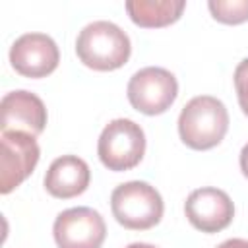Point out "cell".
<instances>
[{
	"label": "cell",
	"instance_id": "cell-7",
	"mask_svg": "<svg viewBox=\"0 0 248 248\" xmlns=\"http://www.w3.org/2000/svg\"><path fill=\"white\" fill-rule=\"evenodd\" d=\"M58 248H101L107 236V225L93 207H70L56 215L52 225Z\"/></svg>",
	"mask_w": 248,
	"mask_h": 248
},
{
	"label": "cell",
	"instance_id": "cell-15",
	"mask_svg": "<svg viewBox=\"0 0 248 248\" xmlns=\"http://www.w3.org/2000/svg\"><path fill=\"white\" fill-rule=\"evenodd\" d=\"M217 248H248V240H244V238H229V240L221 242Z\"/></svg>",
	"mask_w": 248,
	"mask_h": 248
},
{
	"label": "cell",
	"instance_id": "cell-1",
	"mask_svg": "<svg viewBox=\"0 0 248 248\" xmlns=\"http://www.w3.org/2000/svg\"><path fill=\"white\" fill-rule=\"evenodd\" d=\"M132 52L130 37L112 21H91L76 39V54L91 70L110 72L122 68Z\"/></svg>",
	"mask_w": 248,
	"mask_h": 248
},
{
	"label": "cell",
	"instance_id": "cell-14",
	"mask_svg": "<svg viewBox=\"0 0 248 248\" xmlns=\"http://www.w3.org/2000/svg\"><path fill=\"white\" fill-rule=\"evenodd\" d=\"M232 79H234V89H236L238 105H240L242 112L248 116V58L238 62Z\"/></svg>",
	"mask_w": 248,
	"mask_h": 248
},
{
	"label": "cell",
	"instance_id": "cell-11",
	"mask_svg": "<svg viewBox=\"0 0 248 248\" xmlns=\"http://www.w3.org/2000/svg\"><path fill=\"white\" fill-rule=\"evenodd\" d=\"M91 172L87 163L78 155H62L54 159L45 174V188L58 200H70L83 194L89 186Z\"/></svg>",
	"mask_w": 248,
	"mask_h": 248
},
{
	"label": "cell",
	"instance_id": "cell-3",
	"mask_svg": "<svg viewBox=\"0 0 248 248\" xmlns=\"http://www.w3.org/2000/svg\"><path fill=\"white\" fill-rule=\"evenodd\" d=\"M114 219L130 231H147L155 227L165 211L161 194L147 182L130 180L118 184L110 194Z\"/></svg>",
	"mask_w": 248,
	"mask_h": 248
},
{
	"label": "cell",
	"instance_id": "cell-5",
	"mask_svg": "<svg viewBox=\"0 0 248 248\" xmlns=\"http://www.w3.org/2000/svg\"><path fill=\"white\" fill-rule=\"evenodd\" d=\"M126 93L130 105L136 110L147 116H155L170 108L178 95V81L169 70L147 66L130 78Z\"/></svg>",
	"mask_w": 248,
	"mask_h": 248
},
{
	"label": "cell",
	"instance_id": "cell-13",
	"mask_svg": "<svg viewBox=\"0 0 248 248\" xmlns=\"http://www.w3.org/2000/svg\"><path fill=\"white\" fill-rule=\"evenodd\" d=\"M207 8L219 23L238 25L248 21V0H209Z\"/></svg>",
	"mask_w": 248,
	"mask_h": 248
},
{
	"label": "cell",
	"instance_id": "cell-4",
	"mask_svg": "<svg viewBox=\"0 0 248 248\" xmlns=\"http://www.w3.org/2000/svg\"><path fill=\"white\" fill-rule=\"evenodd\" d=\"M145 153V134L140 124L130 118L110 120L97 141L101 163L114 172L130 170L140 165Z\"/></svg>",
	"mask_w": 248,
	"mask_h": 248
},
{
	"label": "cell",
	"instance_id": "cell-16",
	"mask_svg": "<svg viewBox=\"0 0 248 248\" xmlns=\"http://www.w3.org/2000/svg\"><path fill=\"white\" fill-rule=\"evenodd\" d=\"M240 170H242V174L248 178V143L242 147V151H240Z\"/></svg>",
	"mask_w": 248,
	"mask_h": 248
},
{
	"label": "cell",
	"instance_id": "cell-2",
	"mask_svg": "<svg viewBox=\"0 0 248 248\" xmlns=\"http://www.w3.org/2000/svg\"><path fill=\"white\" fill-rule=\"evenodd\" d=\"M229 130V112L225 105L211 95L190 99L178 116L180 140L196 151H205L219 145Z\"/></svg>",
	"mask_w": 248,
	"mask_h": 248
},
{
	"label": "cell",
	"instance_id": "cell-6",
	"mask_svg": "<svg viewBox=\"0 0 248 248\" xmlns=\"http://www.w3.org/2000/svg\"><path fill=\"white\" fill-rule=\"evenodd\" d=\"M41 157L35 136L25 132H2L0 136V192L10 194L37 167Z\"/></svg>",
	"mask_w": 248,
	"mask_h": 248
},
{
	"label": "cell",
	"instance_id": "cell-9",
	"mask_svg": "<svg viewBox=\"0 0 248 248\" xmlns=\"http://www.w3.org/2000/svg\"><path fill=\"white\" fill-rule=\"evenodd\" d=\"M184 213L190 225L202 232H219L234 217V203L225 190L205 186L190 192L184 202Z\"/></svg>",
	"mask_w": 248,
	"mask_h": 248
},
{
	"label": "cell",
	"instance_id": "cell-8",
	"mask_svg": "<svg viewBox=\"0 0 248 248\" xmlns=\"http://www.w3.org/2000/svg\"><path fill=\"white\" fill-rule=\"evenodd\" d=\"M60 50L52 37L45 33H25L10 48L12 68L25 78H46L58 68Z\"/></svg>",
	"mask_w": 248,
	"mask_h": 248
},
{
	"label": "cell",
	"instance_id": "cell-10",
	"mask_svg": "<svg viewBox=\"0 0 248 248\" xmlns=\"http://www.w3.org/2000/svg\"><path fill=\"white\" fill-rule=\"evenodd\" d=\"M2 132H25L39 136L46 126V107L31 91L17 89L2 97L0 103Z\"/></svg>",
	"mask_w": 248,
	"mask_h": 248
},
{
	"label": "cell",
	"instance_id": "cell-17",
	"mask_svg": "<svg viewBox=\"0 0 248 248\" xmlns=\"http://www.w3.org/2000/svg\"><path fill=\"white\" fill-rule=\"evenodd\" d=\"M126 248H157V246H153V244H145V242H132V244H128Z\"/></svg>",
	"mask_w": 248,
	"mask_h": 248
},
{
	"label": "cell",
	"instance_id": "cell-12",
	"mask_svg": "<svg viewBox=\"0 0 248 248\" xmlns=\"http://www.w3.org/2000/svg\"><path fill=\"white\" fill-rule=\"evenodd\" d=\"M186 8L184 0H128L126 12L130 19L145 29L167 27L180 19Z\"/></svg>",
	"mask_w": 248,
	"mask_h": 248
}]
</instances>
